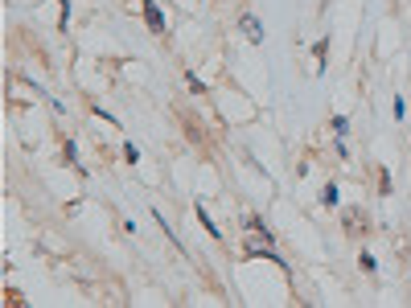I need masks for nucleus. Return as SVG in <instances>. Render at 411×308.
<instances>
[{
  "instance_id": "0eeeda50",
  "label": "nucleus",
  "mask_w": 411,
  "mask_h": 308,
  "mask_svg": "<svg viewBox=\"0 0 411 308\" xmlns=\"http://www.w3.org/2000/svg\"><path fill=\"white\" fill-rule=\"evenodd\" d=\"M124 160H127V164H136V160H140V148H136L132 140H127V144H124Z\"/></svg>"
},
{
  "instance_id": "7ed1b4c3",
  "label": "nucleus",
  "mask_w": 411,
  "mask_h": 308,
  "mask_svg": "<svg viewBox=\"0 0 411 308\" xmlns=\"http://www.w3.org/2000/svg\"><path fill=\"white\" fill-rule=\"evenodd\" d=\"M197 222L206 226V234H210V239H222V230H218V226H214V218L206 214V206H197Z\"/></svg>"
},
{
  "instance_id": "f03ea898",
  "label": "nucleus",
  "mask_w": 411,
  "mask_h": 308,
  "mask_svg": "<svg viewBox=\"0 0 411 308\" xmlns=\"http://www.w3.org/2000/svg\"><path fill=\"white\" fill-rule=\"evenodd\" d=\"M239 25H243V33L251 37L255 46H263V25H259V17H251V13H247V17H243Z\"/></svg>"
},
{
  "instance_id": "6e6552de",
  "label": "nucleus",
  "mask_w": 411,
  "mask_h": 308,
  "mask_svg": "<svg viewBox=\"0 0 411 308\" xmlns=\"http://www.w3.org/2000/svg\"><path fill=\"white\" fill-rule=\"evenodd\" d=\"M333 132H337V136H346V132H349V123H346V115H333Z\"/></svg>"
},
{
  "instance_id": "1a4fd4ad",
  "label": "nucleus",
  "mask_w": 411,
  "mask_h": 308,
  "mask_svg": "<svg viewBox=\"0 0 411 308\" xmlns=\"http://www.w3.org/2000/svg\"><path fill=\"white\" fill-rule=\"evenodd\" d=\"M379 193H391V173H386V169L379 173Z\"/></svg>"
},
{
  "instance_id": "39448f33",
  "label": "nucleus",
  "mask_w": 411,
  "mask_h": 308,
  "mask_svg": "<svg viewBox=\"0 0 411 308\" xmlns=\"http://www.w3.org/2000/svg\"><path fill=\"white\" fill-rule=\"evenodd\" d=\"M321 202H325V206H337V185H333V181L321 189Z\"/></svg>"
},
{
  "instance_id": "f257e3e1",
  "label": "nucleus",
  "mask_w": 411,
  "mask_h": 308,
  "mask_svg": "<svg viewBox=\"0 0 411 308\" xmlns=\"http://www.w3.org/2000/svg\"><path fill=\"white\" fill-rule=\"evenodd\" d=\"M144 21L153 33H165V13L157 8V0H144Z\"/></svg>"
},
{
  "instance_id": "20e7f679",
  "label": "nucleus",
  "mask_w": 411,
  "mask_h": 308,
  "mask_svg": "<svg viewBox=\"0 0 411 308\" xmlns=\"http://www.w3.org/2000/svg\"><path fill=\"white\" fill-rule=\"evenodd\" d=\"M358 222H366V214H362V210H346V230L349 234H358Z\"/></svg>"
},
{
  "instance_id": "423d86ee",
  "label": "nucleus",
  "mask_w": 411,
  "mask_h": 308,
  "mask_svg": "<svg viewBox=\"0 0 411 308\" xmlns=\"http://www.w3.org/2000/svg\"><path fill=\"white\" fill-rule=\"evenodd\" d=\"M358 263H362L366 272H379V263H375V255H370V251H362V255H358Z\"/></svg>"
},
{
  "instance_id": "9d476101",
  "label": "nucleus",
  "mask_w": 411,
  "mask_h": 308,
  "mask_svg": "<svg viewBox=\"0 0 411 308\" xmlns=\"http://www.w3.org/2000/svg\"><path fill=\"white\" fill-rule=\"evenodd\" d=\"M186 83H190V91H197V94L206 91V87H202V78H197V74H186Z\"/></svg>"
}]
</instances>
